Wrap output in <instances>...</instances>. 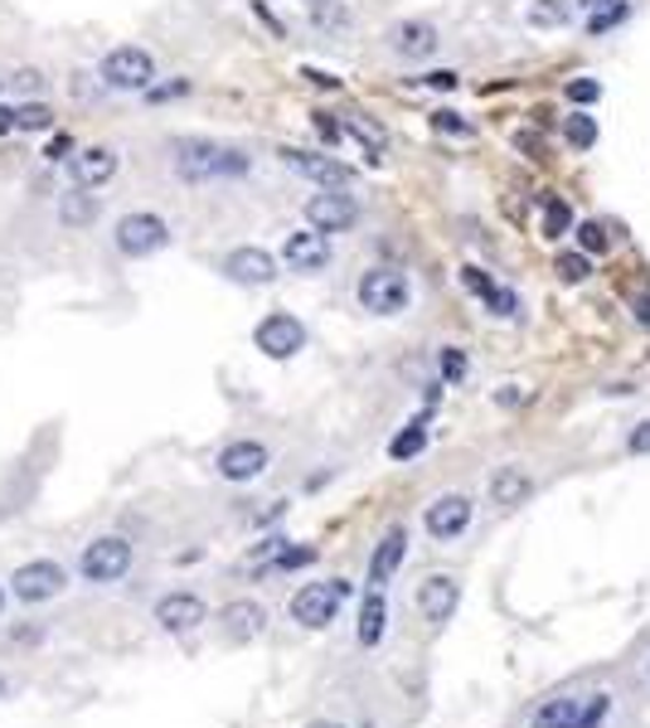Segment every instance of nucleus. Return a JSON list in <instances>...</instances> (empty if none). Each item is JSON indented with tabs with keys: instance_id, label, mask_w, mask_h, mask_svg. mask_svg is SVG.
<instances>
[{
	"instance_id": "nucleus-1",
	"label": "nucleus",
	"mask_w": 650,
	"mask_h": 728,
	"mask_svg": "<svg viewBox=\"0 0 650 728\" xmlns=\"http://www.w3.org/2000/svg\"><path fill=\"white\" fill-rule=\"evenodd\" d=\"M175 171L185 180H238V175L253 171V155L218 141H180L175 146Z\"/></svg>"
},
{
	"instance_id": "nucleus-2",
	"label": "nucleus",
	"mask_w": 650,
	"mask_h": 728,
	"mask_svg": "<svg viewBox=\"0 0 650 728\" xmlns=\"http://www.w3.org/2000/svg\"><path fill=\"white\" fill-rule=\"evenodd\" d=\"M612 690H587V694H553L529 714V728H602L612 714Z\"/></svg>"
},
{
	"instance_id": "nucleus-3",
	"label": "nucleus",
	"mask_w": 650,
	"mask_h": 728,
	"mask_svg": "<svg viewBox=\"0 0 650 728\" xmlns=\"http://www.w3.org/2000/svg\"><path fill=\"white\" fill-rule=\"evenodd\" d=\"M345 598H350V582L345 578H325V582H301L297 598H291V622L307 631H321L340 617Z\"/></svg>"
},
{
	"instance_id": "nucleus-4",
	"label": "nucleus",
	"mask_w": 650,
	"mask_h": 728,
	"mask_svg": "<svg viewBox=\"0 0 650 728\" xmlns=\"http://www.w3.org/2000/svg\"><path fill=\"white\" fill-rule=\"evenodd\" d=\"M98 78H102V88H112V92H151L155 59L146 54L141 45H117V49H108V59L98 64Z\"/></svg>"
},
{
	"instance_id": "nucleus-5",
	"label": "nucleus",
	"mask_w": 650,
	"mask_h": 728,
	"mask_svg": "<svg viewBox=\"0 0 650 728\" xmlns=\"http://www.w3.org/2000/svg\"><path fill=\"white\" fill-rule=\"evenodd\" d=\"M122 258H155L171 248V224L151 210H136V214H122L117 218V234H112Z\"/></svg>"
},
{
	"instance_id": "nucleus-6",
	"label": "nucleus",
	"mask_w": 650,
	"mask_h": 728,
	"mask_svg": "<svg viewBox=\"0 0 650 728\" xmlns=\"http://www.w3.org/2000/svg\"><path fill=\"white\" fill-rule=\"evenodd\" d=\"M354 297H360V306L370 316H398L413 301V287H408V273H398V267H370L360 277V287H354Z\"/></svg>"
},
{
	"instance_id": "nucleus-7",
	"label": "nucleus",
	"mask_w": 650,
	"mask_h": 728,
	"mask_svg": "<svg viewBox=\"0 0 650 728\" xmlns=\"http://www.w3.org/2000/svg\"><path fill=\"white\" fill-rule=\"evenodd\" d=\"M64 588H68V568L59 564V558H29V564H20L15 578H10V592H15V602H29V607H39V602L59 598Z\"/></svg>"
},
{
	"instance_id": "nucleus-8",
	"label": "nucleus",
	"mask_w": 650,
	"mask_h": 728,
	"mask_svg": "<svg viewBox=\"0 0 650 728\" xmlns=\"http://www.w3.org/2000/svg\"><path fill=\"white\" fill-rule=\"evenodd\" d=\"M127 568H132V544L117 535L92 539L78 554V574L88 582H117V578H127Z\"/></svg>"
},
{
	"instance_id": "nucleus-9",
	"label": "nucleus",
	"mask_w": 650,
	"mask_h": 728,
	"mask_svg": "<svg viewBox=\"0 0 650 728\" xmlns=\"http://www.w3.org/2000/svg\"><path fill=\"white\" fill-rule=\"evenodd\" d=\"M253 346L267 360H291V355H301V350H307V326H301L291 311H272V316L258 321Z\"/></svg>"
},
{
	"instance_id": "nucleus-10",
	"label": "nucleus",
	"mask_w": 650,
	"mask_h": 728,
	"mask_svg": "<svg viewBox=\"0 0 650 728\" xmlns=\"http://www.w3.org/2000/svg\"><path fill=\"white\" fill-rule=\"evenodd\" d=\"M307 224L321 228L325 238L330 234H350L354 224H360V200H354L350 190H321L307 200Z\"/></svg>"
},
{
	"instance_id": "nucleus-11",
	"label": "nucleus",
	"mask_w": 650,
	"mask_h": 728,
	"mask_svg": "<svg viewBox=\"0 0 650 728\" xmlns=\"http://www.w3.org/2000/svg\"><path fill=\"white\" fill-rule=\"evenodd\" d=\"M267 462H272V452L258 442V437H238V442H228L224 452L214 456L218 476H224V481H234V486H248V481H258V476L267 472Z\"/></svg>"
},
{
	"instance_id": "nucleus-12",
	"label": "nucleus",
	"mask_w": 650,
	"mask_h": 728,
	"mask_svg": "<svg viewBox=\"0 0 650 728\" xmlns=\"http://www.w3.org/2000/svg\"><path fill=\"white\" fill-rule=\"evenodd\" d=\"M282 263L291 267V273H325L330 267V238L321 234V228H291L287 238H282Z\"/></svg>"
},
{
	"instance_id": "nucleus-13",
	"label": "nucleus",
	"mask_w": 650,
	"mask_h": 728,
	"mask_svg": "<svg viewBox=\"0 0 650 728\" xmlns=\"http://www.w3.org/2000/svg\"><path fill=\"white\" fill-rule=\"evenodd\" d=\"M471 515H476V505H471L461 491H452V495H437V501L423 510V529L437 539V544H452V539L466 535Z\"/></svg>"
},
{
	"instance_id": "nucleus-14",
	"label": "nucleus",
	"mask_w": 650,
	"mask_h": 728,
	"mask_svg": "<svg viewBox=\"0 0 650 728\" xmlns=\"http://www.w3.org/2000/svg\"><path fill=\"white\" fill-rule=\"evenodd\" d=\"M224 277L238 287H267V283H277V258L258 243L234 248V253L224 258Z\"/></svg>"
},
{
	"instance_id": "nucleus-15",
	"label": "nucleus",
	"mask_w": 650,
	"mask_h": 728,
	"mask_svg": "<svg viewBox=\"0 0 650 728\" xmlns=\"http://www.w3.org/2000/svg\"><path fill=\"white\" fill-rule=\"evenodd\" d=\"M155 622H161V631H171V637H185V631L204 627L209 607L199 592H165V598L155 602Z\"/></svg>"
},
{
	"instance_id": "nucleus-16",
	"label": "nucleus",
	"mask_w": 650,
	"mask_h": 728,
	"mask_svg": "<svg viewBox=\"0 0 650 728\" xmlns=\"http://www.w3.org/2000/svg\"><path fill=\"white\" fill-rule=\"evenodd\" d=\"M389 49L403 64H423V59H433L437 49H442V35H437V25H427V20H403V25L389 29Z\"/></svg>"
},
{
	"instance_id": "nucleus-17",
	"label": "nucleus",
	"mask_w": 650,
	"mask_h": 728,
	"mask_svg": "<svg viewBox=\"0 0 650 728\" xmlns=\"http://www.w3.org/2000/svg\"><path fill=\"white\" fill-rule=\"evenodd\" d=\"M282 165L307 175V180H316L321 190H345V185L354 180L350 165H340L335 155H316V151H282Z\"/></svg>"
},
{
	"instance_id": "nucleus-18",
	"label": "nucleus",
	"mask_w": 650,
	"mask_h": 728,
	"mask_svg": "<svg viewBox=\"0 0 650 728\" xmlns=\"http://www.w3.org/2000/svg\"><path fill=\"white\" fill-rule=\"evenodd\" d=\"M461 607V582L452 574H433L417 588V612H423L433 627H442V622H452V612Z\"/></svg>"
},
{
	"instance_id": "nucleus-19",
	"label": "nucleus",
	"mask_w": 650,
	"mask_h": 728,
	"mask_svg": "<svg viewBox=\"0 0 650 728\" xmlns=\"http://www.w3.org/2000/svg\"><path fill=\"white\" fill-rule=\"evenodd\" d=\"M486 491H490V505H500V510H515V505H524V501H529V495H534V476L524 472V466L505 462V466H496V472H490Z\"/></svg>"
},
{
	"instance_id": "nucleus-20",
	"label": "nucleus",
	"mask_w": 650,
	"mask_h": 728,
	"mask_svg": "<svg viewBox=\"0 0 650 728\" xmlns=\"http://www.w3.org/2000/svg\"><path fill=\"white\" fill-rule=\"evenodd\" d=\"M68 171H73V185L98 190V185H108L112 175H117V151H112V146H83L68 161Z\"/></svg>"
},
{
	"instance_id": "nucleus-21",
	"label": "nucleus",
	"mask_w": 650,
	"mask_h": 728,
	"mask_svg": "<svg viewBox=\"0 0 650 728\" xmlns=\"http://www.w3.org/2000/svg\"><path fill=\"white\" fill-rule=\"evenodd\" d=\"M403 558H408V529L403 525H393L389 535L374 544V558H370V588H384L398 568H403Z\"/></svg>"
},
{
	"instance_id": "nucleus-22",
	"label": "nucleus",
	"mask_w": 650,
	"mask_h": 728,
	"mask_svg": "<svg viewBox=\"0 0 650 728\" xmlns=\"http://www.w3.org/2000/svg\"><path fill=\"white\" fill-rule=\"evenodd\" d=\"M384 631H389V598H384V588H370L360 602V627H354V637H360L364 651H374L384 641Z\"/></svg>"
},
{
	"instance_id": "nucleus-23",
	"label": "nucleus",
	"mask_w": 650,
	"mask_h": 728,
	"mask_svg": "<svg viewBox=\"0 0 650 728\" xmlns=\"http://www.w3.org/2000/svg\"><path fill=\"white\" fill-rule=\"evenodd\" d=\"M102 214V200L88 190V185H73V190L59 194V224L64 228H92Z\"/></svg>"
},
{
	"instance_id": "nucleus-24",
	"label": "nucleus",
	"mask_w": 650,
	"mask_h": 728,
	"mask_svg": "<svg viewBox=\"0 0 650 728\" xmlns=\"http://www.w3.org/2000/svg\"><path fill=\"white\" fill-rule=\"evenodd\" d=\"M218 622H224L234 637H262V631H267V607L253 602V598H238L218 612Z\"/></svg>"
},
{
	"instance_id": "nucleus-25",
	"label": "nucleus",
	"mask_w": 650,
	"mask_h": 728,
	"mask_svg": "<svg viewBox=\"0 0 650 728\" xmlns=\"http://www.w3.org/2000/svg\"><path fill=\"white\" fill-rule=\"evenodd\" d=\"M573 0H529V10H524V20H529V29H563L573 20Z\"/></svg>"
},
{
	"instance_id": "nucleus-26",
	"label": "nucleus",
	"mask_w": 650,
	"mask_h": 728,
	"mask_svg": "<svg viewBox=\"0 0 650 728\" xmlns=\"http://www.w3.org/2000/svg\"><path fill=\"white\" fill-rule=\"evenodd\" d=\"M423 447H427V418H413L389 442V456H393V462H413V456H423Z\"/></svg>"
},
{
	"instance_id": "nucleus-27",
	"label": "nucleus",
	"mask_w": 650,
	"mask_h": 728,
	"mask_svg": "<svg viewBox=\"0 0 650 728\" xmlns=\"http://www.w3.org/2000/svg\"><path fill=\"white\" fill-rule=\"evenodd\" d=\"M573 228H578V214H573L568 200H549V204H543V238H553V243H559V238H568Z\"/></svg>"
},
{
	"instance_id": "nucleus-28",
	"label": "nucleus",
	"mask_w": 650,
	"mask_h": 728,
	"mask_svg": "<svg viewBox=\"0 0 650 728\" xmlns=\"http://www.w3.org/2000/svg\"><path fill=\"white\" fill-rule=\"evenodd\" d=\"M311 25L325 29V35H345L350 29V10L340 0H311Z\"/></svg>"
},
{
	"instance_id": "nucleus-29",
	"label": "nucleus",
	"mask_w": 650,
	"mask_h": 728,
	"mask_svg": "<svg viewBox=\"0 0 650 728\" xmlns=\"http://www.w3.org/2000/svg\"><path fill=\"white\" fill-rule=\"evenodd\" d=\"M15 131H54V108L39 98L20 102L15 108Z\"/></svg>"
},
{
	"instance_id": "nucleus-30",
	"label": "nucleus",
	"mask_w": 650,
	"mask_h": 728,
	"mask_svg": "<svg viewBox=\"0 0 650 728\" xmlns=\"http://www.w3.org/2000/svg\"><path fill=\"white\" fill-rule=\"evenodd\" d=\"M563 141H568L573 151H592V146H597V117H587V112H568V122H563Z\"/></svg>"
},
{
	"instance_id": "nucleus-31",
	"label": "nucleus",
	"mask_w": 650,
	"mask_h": 728,
	"mask_svg": "<svg viewBox=\"0 0 650 728\" xmlns=\"http://www.w3.org/2000/svg\"><path fill=\"white\" fill-rule=\"evenodd\" d=\"M626 15H632V5H626V0H612V5H602V10H592V15H587V35H592V39L612 35Z\"/></svg>"
},
{
	"instance_id": "nucleus-32",
	"label": "nucleus",
	"mask_w": 650,
	"mask_h": 728,
	"mask_svg": "<svg viewBox=\"0 0 650 728\" xmlns=\"http://www.w3.org/2000/svg\"><path fill=\"white\" fill-rule=\"evenodd\" d=\"M345 131H350V137L364 146V155H370V161H379V155H384V131L374 127V122H364V117H350V122H345Z\"/></svg>"
},
{
	"instance_id": "nucleus-33",
	"label": "nucleus",
	"mask_w": 650,
	"mask_h": 728,
	"mask_svg": "<svg viewBox=\"0 0 650 728\" xmlns=\"http://www.w3.org/2000/svg\"><path fill=\"white\" fill-rule=\"evenodd\" d=\"M311 558H316V549H287V544H282L277 554H272V558H262L258 568H277V574H291V568H307Z\"/></svg>"
},
{
	"instance_id": "nucleus-34",
	"label": "nucleus",
	"mask_w": 650,
	"mask_h": 728,
	"mask_svg": "<svg viewBox=\"0 0 650 728\" xmlns=\"http://www.w3.org/2000/svg\"><path fill=\"white\" fill-rule=\"evenodd\" d=\"M466 369H471V364H466V350H457V346H442V350H437V374H442L447 384H461V379H466Z\"/></svg>"
},
{
	"instance_id": "nucleus-35",
	"label": "nucleus",
	"mask_w": 650,
	"mask_h": 728,
	"mask_svg": "<svg viewBox=\"0 0 650 728\" xmlns=\"http://www.w3.org/2000/svg\"><path fill=\"white\" fill-rule=\"evenodd\" d=\"M559 283H568V287H578L587 283V273H592V263H587V253H559Z\"/></svg>"
},
{
	"instance_id": "nucleus-36",
	"label": "nucleus",
	"mask_w": 650,
	"mask_h": 728,
	"mask_svg": "<svg viewBox=\"0 0 650 728\" xmlns=\"http://www.w3.org/2000/svg\"><path fill=\"white\" fill-rule=\"evenodd\" d=\"M480 301H486V311H490V316H500V321H510V316H515V311H520V297H515V291H510V287H500V283L490 287Z\"/></svg>"
},
{
	"instance_id": "nucleus-37",
	"label": "nucleus",
	"mask_w": 650,
	"mask_h": 728,
	"mask_svg": "<svg viewBox=\"0 0 650 728\" xmlns=\"http://www.w3.org/2000/svg\"><path fill=\"white\" fill-rule=\"evenodd\" d=\"M573 234H578V248H583L587 258H597V253H607V248H612V234H607L602 224H578Z\"/></svg>"
},
{
	"instance_id": "nucleus-38",
	"label": "nucleus",
	"mask_w": 650,
	"mask_h": 728,
	"mask_svg": "<svg viewBox=\"0 0 650 728\" xmlns=\"http://www.w3.org/2000/svg\"><path fill=\"white\" fill-rule=\"evenodd\" d=\"M563 92H568V102H578V108H587V102H597V98H602V83H597V78H587V73H583V78H568V88H563Z\"/></svg>"
},
{
	"instance_id": "nucleus-39",
	"label": "nucleus",
	"mask_w": 650,
	"mask_h": 728,
	"mask_svg": "<svg viewBox=\"0 0 650 728\" xmlns=\"http://www.w3.org/2000/svg\"><path fill=\"white\" fill-rule=\"evenodd\" d=\"M10 83H15V92L35 98V92L45 88V73H39V68H15V73H10Z\"/></svg>"
},
{
	"instance_id": "nucleus-40",
	"label": "nucleus",
	"mask_w": 650,
	"mask_h": 728,
	"mask_svg": "<svg viewBox=\"0 0 650 728\" xmlns=\"http://www.w3.org/2000/svg\"><path fill=\"white\" fill-rule=\"evenodd\" d=\"M626 452H632V456H650V418H641L632 432H626Z\"/></svg>"
},
{
	"instance_id": "nucleus-41",
	"label": "nucleus",
	"mask_w": 650,
	"mask_h": 728,
	"mask_svg": "<svg viewBox=\"0 0 650 728\" xmlns=\"http://www.w3.org/2000/svg\"><path fill=\"white\" fill-rule=\"evenodd\" d=\"M316 137L325 141V146H340V137H345V127L330 117V112H316Z\"/></svg>"
},
{
	"instance_id": "nucleus-42",
	"label": "nucleus",
	"mask_w": 650,
	"mask_h": 728,
	"mask_svg": "<svg viewBox=\"0 0 650 728\" xmlns=\"http://www.w3.org/2000/svg\"><path fill=\"white\" fill-rule=\"evenodd\" d=\"M433 127L437 131H452V137H471V122H461L457 112H433Z\"/></svg>"
},
{
	"instance_id": "nucleus-43",
	"label": "nucleus",
	"mask_w": 650,
	"mask_h": 728,
	"mask_svg": "<svg viewBox=\"0 0 650 728\" xmlns=\"http://www.w3.org/2000/svg\"><path fill=\"white\" fill-rule=\"evenodd\" d=\"M68 151H73V141L64 137V131H59V137H54V141H49V146H45V161H49V165H54V161H73V155H68Z\"/></svg>"
},
{
	"instance_id": "nucleus-44",
	"label": "nucleus",
	"mask_w": 650,
	"mask_h": 728,
	"mask_svg": "<svg viewBox=\"0 0 650 728\" xmlns=\"http://www.w3.org/2000/svg\"><path fill=\"white\" fill-rule=\"evenodd\" d=\"M423 83H427V88H437V92H452V88H457V83H461V78H457V73H452V68H437V73H427V78H423Z\"/></svg>"
},
{
	"instance_id": "nucleus-45",
	"label": "nucleus",
	"mask_w": 650,
	"mask_h": 728,
	"mask_svg": "<svg viewBox=\"0 0 650 728\" xmlns=\"http://www.w3.org/2000/svg\"><path fill=\"white\" fill-rule=\"evenodd\" d=\"M496 403H500V409H520V403H524V389H520V384H505V389L496 393Z\"/></svg>"
},
{
	"instance_id": "nucleus-46",
	"label": "nucleus",
	"mask_w": 650,
	"mask_h": 728,
	"mask_svg": "<svg viewBox=\"0 0 650 728\" xmlns=\"http://www.w3.org/2000/svg\"><path fill=\"white\" fill-rule=\"evenodd\" d=\"M632 311H636V321H641V326H650V297H636Z\"/></svg>"
},
{
	"instance_id": "nucleus-47",
	"label": "nucleus",
	"mask_w": 650,
	"mask_h": 728,
	"mask_svg": "<svg viewBox=\"0 0 650 728\" xmlns=\"http://www.w3.org/2000/svg\"><path fill=\"white\" fill-rule=\"evenodd\" d=\"M5 131H15V108H0V137Z\"/></svg>"
},
{
	"instance_id": "nucleus-48",
	"label": "nucleus",
	"mask_w": 650,
	"mask_h": 728,
	"mask_svg": "<svg viewBox=\"0 0 650 728\" xmlns=\"http://www.w3.org/2000/svg\"><path fill=\"white\" fill-rule=\"evenodd\" d=\"M573 5H578V10H587V15H592V10H602V5H612V0H573Z\"/></svg>"
},
{
	"instance_id": "nucleus-49",
	"label": "nucleus",
	"mask_w": 650,
	"mask_h": 728,
	"mask_svg": "<svg viewBox=\"0 0 650 728\" xmlns=\"http://www.w3.org/2000/svg\"><path fill=\"white\" fill-rule=\"evenodd\" d=\"M307 728H345L340 719H316V724H307Z\"/></svg>"
},
{
	"instance_id": "nucleus-50",
	"label": "nucleus",
	"mask_w": 650,
	"mask_h": 728,
	"mask_svg": "<svg viewBox=\"0 0 650 728\" xmlns=\"http://www.w3.org/2000/svg\"><path fill=\"white\" fill-rule=\"evenodd\" d=\"M5 690H10V685H5V675H0V700H5Z\"/></svg>"
},
{
	"instance_id": "nucleus-51",
	"label": "nucleus",
	"mask_w": 650,
	"mask_h": 728,
	"mask_svg": "<svg viewBox=\"0 0 650 728\" xmlns=\"http://www.w3.org/2000/svg\"><path fill=\"white\" fill-rule=\"evenodd\" d=\"M0 612H5V588H0Z\"/></svg>"
},
{
	"instance_id": "nucleus-52",
	"label": "nucleus",
	"mask_w": 650,
	"mask_h": 728,
	"mask_svg": "<svg viewBox=\"0 0 650 728\" xmlns=\"http://www.w3.org/2000/svg\"><path fill=\"white\" fill-rule=\"evenodd\" d=\"M0 88H5V78H0Z\"/></svg>"
}]
</instances>
